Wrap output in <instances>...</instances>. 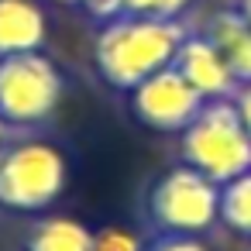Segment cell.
<instances>
[{
	"mask_svg": "<svg viewBox=\"0 0 251 251\" xmlns=\"http://www.w3.org/2000/svg\"><path fill=\"white\" fill-rule=\"evenodd\" d=\"M186 35H189V28L179 18L158 21V18L117 14V18L103 21L97 31V42H93L97 73L110 90L131 93L138 83H145L148 76L172 66Z\"/></svg>",
	"mask_w": 251,
	"mask_h": 251,
	"instance_id": "1",
	"label": "cell"
},
{
	"mask_svg": "<svg viewBox=\"0 0 251 251\" xmlns=\"http://www.w3.org/2000/svg\"><path fill=\"white\" fill-rule=\"evenodd\" d=\"M145 224L151 234H193L203 237L220 224V186L189 165H172L145 189Z\"/></svg>",
	"mask_w": 251,
	"mask_h": 251,
	"instance_id": "2",
	"label": "cell"
},
{
	"mask_svg": "<svg viewBox=\"0 0 251 251\" xmlns=\"http://www.w3.org/2000/svg\"><path fill=\"white\" fill-rule=\"evenodd\" d=\"M69 186V165L49 141L0 138V206L11 213H42Z\"/></svg>",
	"mask_w": 251,
	"mask_h": 251,
	"instance_id": "3",
	"label": "cell"
},
{
	"mask_svg": "<svg viewBox=\"0 0 251 251\" xmlns=\"http://www.w3.org/2000/svg\"><path fill=\"white\" fill-rule=\"evenodd\" d=\"M179 162L203 172L217 186L251 169V134L244 131L234 100H206L196 121L179 134Z\"/></svg>",
	"mask_w": 251,
	"mask_h": 251,
	"instance_id": "4",
	"label": "cell"
},
{
	"mask_svg": "<svg viewBox=\"0 0 251 251\" xmlns=\"http://www.w3.org/2000/svg\"><path fill=\"white\" fill-rule=\"evenodd\" d=\"M62 100V73L42 52H21L0 59V124L38 127Z\"/></svg>",
	"mask_w": 251,
	"mask_h": 251,
	"instance_id": "5",
	"label": "cell"
},
{
	"mask_svg": "<svg viewBox=\"0 0 251 251\" xmlns=\"http://www.w3.org/2000/svg\"><path fill=\"white\" fill-rule=\"evenodd\" d=\"M127 100H131L134 121L158 134H182L206 103L176 66H165L162 73L138 83L127 93Z\"/></svg>",
	"mask_w": 251,
	"mask_h": 251,
	"instance_id": "6",
	"label": "cell"
},
{
	"mask_svg": "<svg viewBox=\"0 0 251 251\" xmlns=\"http://www.w3.org/2000/svg\"><path fill=\"white\" fill-rule=\"evenodd\" d=\"M172 66L186 76V83L203 97V100H234L237 93V79L227 69V62L220 59V52L213 49V42L203 31H189L186 42L179 45Z\"/></svg>",
	"mask_w": 251,
	"mask_h": 251,
	"instance_id": "7",
	"label": "cell"
},
{
	"mask_svg": "<svg viewBox=\"0 0 251 251\" xmlns=\"http://www.w3.org/2000/svg\"><path fill=\"white\" fill-rule=\"evenodd\" d=\"M200 31L213 42V49L227 62V69L234 73V79L251 83V25L234 7H227V11L210 14Z\"/></svg>",
	"mask_w": 251,
	"mask_h": 251,
	"instance_id": "8",
	"label": "cell"
},
{
	"mask_svg": "<svg viewBox=\"0 0 251 251\" xmlns=\"http://www.w3.org/2000/svg\"><path fill=\"white\" fill-rule=\"evenodd\" d=\"M45 45V14L31 0H0V59L42 52Z\"/></svg>",
	"mask_w": 251,
	"mask_h": 251,
	"instance_id": "9",
	"label": "cell"
},
{
	"mask_svg": "<svg viewBox=\"0 0 251 251\" xmlns=\"http://www.w3.org/2000/svg\"><path fill=\"white\" fill-rule=\"evenodd\" d=\"M21 251H93V230L73 217H42L25 230Z\"/></svg>",
	"mask_w": 251,
	"mask_h": 251,
	"instance_id": "10",
	"label": "cell"
},
{
	"mask_svg": "<svg viewBox=\"0 0 251 251\" xmlns=\"http://www.w3.org/2000/svg\"><path fill=\"white\" fill-rule=\"evenodd\" d=\"M217 213L230 234L251 241V169L220 186V210Z\"/></svg>",
	"mask_w": 251,
	"mask_h": 251,
	"instance_id": "11",
	"label": "cell"
},
{
	"mask_svg": "<svg viewBox=\"0 0 251 251\" xmlns=\"http://www.w3.org/2000/svg\"><path fill=\"white\" fill-rule=\"evenodd\" d=\"M189 7V0H124V14L134 18H158V21H172Z\"/></svg>",
	"mask_w": 251,
	"mask_h": 251,
	"instance_id": "12",
	"label": "cell"
},
{
	"mask_svg": "<svg viewBox=\"0 0 251 251\" xmlns=\"http://www.w3.org/2000/svg\"><path fill=\"white\" fill-rule=\"evenodd\" d=\"M93 251H145V248L124 227H103V230L93 234Z\"/></svg>",
	"mask_w": 251,
	"mask_h": 251,
	"instance_id": "13",
	"label": "cell"
},
{
	"mask_svg": "<svg viewBox=\"0 0 251 251\" xmlns=\"http://www.w3.org/2000/svg\"><path fill=\"white\" fill-rule=\"evenodd\" d=\"M145 251H206V244L193 234H151Z\"/></svg>",
	"mask_w": 251,
	"mask_h": 251,
	"instance_id": "14",
	"label": "cell"
},
{
	"mask_svg": "<svg viewBox=\"0 0 251 251\" xmlns=\"http://www.w3.org/2000/svg\"><path fill=\"white\" fill-rule=\"evenodd\" d=\"M79 7H86V14L103 25V21L124 14V0H79Z\"/></svg>",
	"mask_w": 251,
	"mask_h": 251,
	"instance_id": "15",
	"label": "cell"
},
{
	"mask_svg": "<svg viewBox=\"0 0 251 251\" xmlns=\"http://www.w3.org/2000/svg\"><path fill=\"white\" fill-rule=\"evenodd\" d=\"M234 110H237L244 131L251 134V83H241V86H237V93H234Z\"/></svg>",
	"mask_w": 251,
	"mask_h": 251,
	"instance_id": "16",
	"label": "cell"
},
{
	"mask_svg": "<svg viewBox=\"0 0 251 251\" xmlns=\"http://www.w3.org/2000/svg\"><path fill=\"white\" fill-rule=\"evenodd\" d=\"M234 11H237V14L251 25V0H237V7H234Z\"/></svg>",
	"mask_w": 251,
	"mask_h": 251,
	"instance_id": "17",
	"label": "cell"
},
{
	"mask_svg": "<svg viewBox=\"0 0 251 251\" xmlns=\"http://www.w3.org/2000/svg\"><path fill=\"white\" fill-rule=\"evenodd\" d=\"M55 4H66V7H76V4H79V0H55Z\"/></svg>",
	"mask_w": 251,
	"mask_h": 251,
	"instance_id": "18",
	"label": "cell"
},
{
	"mask_svg": "<svg viewBox=\"0 0 251 251\" xmlns=\"http://www.w3.org/2000/svg\"><path fill=\"white\" fill-rule=\"evenodd\" d=\"M4 131H7V127H4V124H0V138H4Z\"/></svg>",
	"mask_w": 251,
	"mask_h": 251,
	"instance_id": "19",
	"label": "cell"
}]
</instances>
